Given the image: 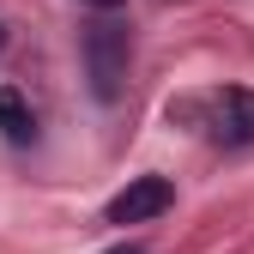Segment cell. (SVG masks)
<instances>
[{"mask_svg":"<svg viewBox=\"0 0 254 254\" xmlns=\"http://www.w3.org/2000/svg\"><path fill=\"white\" fill-rule=\"evenodd\" d=\"M0 49H6V24H0Z\"/></svg>","mask_w":254,"mask_h":254,"instance_id":"obj_7","label":"cell"},{"mask_svg":"<svg viewBox=\"0 0 254 254\" xmlns=\"http://www.w3.org/2000/svg\"><path fill=\"white\" fill-rule=\"evenodd\" d=\"M200 127L212 145L224 151H248L254 145V85H224L200 97Z\"/></svg>","mask_w":254,"mask_h":254,"instance_id":"obj_2","label":"cell"},{"mask_svg":"<svg viewBox=\"0 0 254 254\" xmlns=\"http://www.w3.org/2000/svg\"><path fill=\"white\" fill-rule=\"evenodd\" d=\"M79 6H97V12H121V0H79Z\"/></svg>","mask_w":254,"mask_h":254,"instance_id":"obj_5","label":"cell"},{"mask_svg":"<svg viewBox=\"0 0 254 254\" xmlns=\"http://www.w3.org/2000/svg\"><path fill=\"white\" fill-rule=\"evenodd\" d=\"M0 133H6L12 145H30V139H37V115H30V103L18 97L12 85H0Z\"/></svg>","mask_w":254,"mask_h":254,"instance_id":"obj_4","label":"cell"},{"mask_svg":"<svg viewBox=\"0 0 254 254\" xmlns=\"http://www.w3.org/2000/svg\"><path fill=\"white\" fill-rule=\"evenodd\" d=\"M170 206H176V188H170L164 176H133V182L109 200V224H145V218L170 212Z\"/></svg>","mask_w":254,"mask_h":254,"instance_id":"obj_3","label":"cell"},{"mask_svg":"<svg viewBox=\"0 0 254 254\" xmlns=\"http://www.w3.org/2000/svg\"><path fill=\"white\" fill-rule=\"evenodd\" d=\"M79 55H85V79L97 91V103H115L121 85H127V67H133V30H127V18L103 12L97 24H85Z\"/></svg>","mask_w":254,"mask_h":254,"instance_id":"obj_1","label":"cell"},{"mask_svg":"<svg viewBox=\"0 0 254 254\" xmlns=\"http://www.w3.org/2000/svg\"><path fill=\"white\" fill-rule=\"evenodd\" d=\"M109 254H145V248H127V242H121V248H109Z\"/></svg>","mask_w":254,"mask_h":254,"instance_id":"obj_6","label":"cell"}]
</instances>
